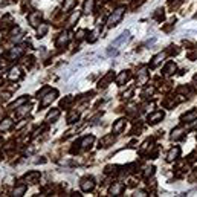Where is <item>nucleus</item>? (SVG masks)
Segmentation results:
<instances>
[{"label":"nucleus","mask_w":197,"mask_h":197,"mask_svg":"<svg viewBox=\"0 0 197 197\" xmlns=\"http://www.w3.org/2000/svg\"><path fill=\"white\" fill-rule=\"evenodd\" d=\"M124 8H118V9H115L110 15H109V18H107V26L109 28H113V26H116L119 22H121V18H122V15H124Z\"/></svg>","instance_id":"obj_1"},{"label":"nucleus","mask_w":197,"mask_h":197,"mask_svg":"<svg viewBox=\"0 0 197 197\" xmlns=\"http://www.w3.org/2000/svg\"><path fill=\"white\" fill-rule=\"evenodd\" d=\"M128 40H130V34H128L127 31H125V32H122V34H121V37H118V38L113 41V44L110 46V47H113V49H110V50H109V55H115V54L118 52L119 46H121V44H125Z\"/></svg>","instance_id":"obj_2"},{"label":"nucleus","mask_w":197,"mask_h":197,"mask_svg":"<svg viewBox=\"0 0 197 197\" xmlns=\"http://www.w3.org/2000/svg\"><path fill=\"white\" fill-rule=\"evenodd\" d=\"M57 96H58V92H57V90H47V92H46V95H43V96H41V107L49 106V104H50Z\"/></svg>","instance_id":"obj_3"},{"label":"nucleus","mask_w":197,"mask_h":197,"mask_svg":"<svg viewBox=\"0 0 197 197\" xmlns=\"http://www.w3.org/2000/svg\"><path fill=\"white\" fill-rule=\"evenodd\" d=\"M79 185H81V190L82 191H92L95 188V180L92 177H84Z\"/></svg>","instance_id":"obj_4"},{"label":"nucleus","mask_w":197,"mask_h":197,"mask_svg":"<svg viewBox=\"0 0 197 197\" xmlns=\"http://www.w3.org/2000/svg\"><path fill=\"white\" fill-rule=\"evenodd\" d=\"M69 38H70L69 32H61V34H60V37H58V38H57V41H55L57 47H64V46L69 43Z\"/></svg>","instance_id":"obj_5"},{"label":"nucleus","mask_w":197,"mask_h":197,"mask_svg":"<svg viewBox=\"0 0 197 197\" xmlns=\"http://www.w3.org/2000/svg\"><path fill=\"white\" fill-rule=\"evenodd\" d=\"M28 20H29L31 26H38L40 20H41V12H38V11H35V12H31V14L28 15Z\"/></svg>","instance_id":"obj_6"},{"label":"nucleus","mask_w":197,"mask_h":197,"mask_svg":"<svg viewBox=\"0 0 197 197\" xmlns=\"http://www.w3.org/2000/svg\"><path fill=\"white\" fill-rule=\"evenodd\" d=\"M22 77V70H20V67H11L9 69V72H8V78L11 79V81H17V79H20Z\"/></svg>","instance_id":"obj_7"},{"label":"nucleus","mask_w":197,"mask_h":197,"mask_svg":"<svg viewBox=\"0 0 197 197\" xmlns=\"http://www.w3.org/2000/svg\"><path fill=\"white\" fill-rule=\"evenodd\" d=\"M40 179V173L38 171H31V173H28L26 176H25V180L26 182H29V183H37Z\"/></svg>","instance_id":"obj_8"},{"label":"nucleus","mask_w":197,"mask_h":197,"mask_svg":"<svg viewBox=\"0 0 197 197\" xmlns=\"http://www.w3.org/2000/svg\"><path fill=\"white\" fill-rule=\"evenodd\" d=\"M23 50H25V47L23 46H15V47H12L11 50H9V58H17V57H20L22 54H23Z\"/></svg>","instance_id":"obj_9"},{"label":"nucleus","mask_w":197,"mask_h":197,"mask_svg":"<svg viewBox=\"0 0 197 197\" xmlns=\"http://www.w3.org/2000/svg\"><path fill=\"white\" fill-rule=\"evenodd\" d=\"M124 127H125V119H118V121L113 124V133H115V135L121 133V131L124 130Z\"/></svg>","instance_id":"obj_10"},{"label":"nucleus","mask_w":197,"mask_h":197,"mask_svg":"<svg viewBox=\"0 0 197 197\" xmlns=\"http://www.w3.org/2000/svg\"><path fill=\"white\" fill-rule=\"evenodd\" d=\"M112 79H113V74L110 72V74H107V75H106L104 78H103L101 81H99L98 87H99V89H104V87H107V86H109V82H110Z\"/></svg>","instance_id":"obj_11"},{"label":"nucleus","mask_w":197,"mask_h":197,"mask_svg":"<svg viewBox=\"0 0 197 197\" xmlns=\"http://www.w3.org/2000/svg\"><path fill=\"white\" fill-rule=\"evenodd\" d=\"M122 190H124V187L121 183H113L110 187V194L112 196H119V194H122Z\"/></svg>","instance_id":"obj_12"},{"label":"nucleus","mask_w":197,"mask_h":197,"mask_svg":"<svg viewBox=\"0 0 197 197\" xmlns=\"http://www.w3.org/2000/svg\"><path fill=\"white\" fill-rule=\"evenodd\" d=\"M92 144H93V136H86V138H82V139L79 141V145H81L82 148H90Z\"/></svg>","instance_id":"obj_13"},{"label":"nucleus","mask_w":197,"mask_h":197,"mask_svg":"<svg viewBox=\"0 0 197 197\" xmlns=\"http://www.w3.org/2000/svg\"><path fill=\"white\" fill-rule=\"evenodd\" d=\"M79 17H81V12H79V11L72 12V15H70V17H69V20H67V26H74V25L79 20Z\"/></svg>","instance_id":"obj_14"},{"label":"nucleus","mask_w":197,"mask_h":197,"mask_svg":"<svg viewBox=\"0 0 197 197\" xmlns=\"http://www.w3.org/2000/svg\"><path fill=\"white\" fill-rule=\"evenodd\" d=\"M179 153H180V150H179L177 147L171 148V150L168 151V156H167V160H168V162H173L174 159H177V156H179Z\"/></svg>","instance_id":"obj_15"},{"label":"nucleus","mask_w":197,"mask_h":197,"mask_svg":"<svg viewBox=\"0 0 197 197\" xmlns=\"http://www.w3.org/2000/svg\"><path fill=\"white\" fill-rule=\"evenodd\" d=\"M162 118H163V113H162V112H156V113H153V115L148 116V122H150V124H158Z\"/></svg>","instance_id":"obj_16"},{"label":"nucleus","mask_w":197,"mask_h":197,"mask_svg":"<svg viewBox=\"0 0 197 197\" xmlns=\"http://www.w3.org/2000/svg\"><path fill=\"white\" fill-rule=\"evenodd\" d=\"M58 115H60V110H58V109L50 110V112L47 113V116H46V122H52V121H55V119L58 118Z\"/></svg>","instance_id":"obj_17"},{"label":"nucleus","mask_w":197,"mask_h":197,"mask_svg":"<svg viewBox=\"0 0 197 197\" xmlns=\"http://www.w3.org/2000/svg\"><path fill=\"white\" fill-rule=\"evenodd\" d=\"M29 110H31V106H29V104H28V106H20L15 113H17V116L22 118V116H25L26 113H29Z\"/></svg>","instance_id":"obj_18"},{"label":"nucleus","mask_w":197,"mask_h":197,"mask_svg":"<svg viewBox=\"0 0 197 197\" xmlns=\"http://www.w3.org/2000/svg\"><path fill=\"white\" fill-rule=\"evenodd\" d=\"M128 77H130V74H128V70H124V72H121L119 74V77L116 78V82H118L119 86H122L127 79H128Z\"/></svg>","instance_id":"obj_19"},{"label":"nucleus","mask_w":197,"mask_h":197,"mask_svg":"<svg viewBox=\"0 0 197 197\" xmlns=\"http://www.w3.org/2000/svg\"><path fill=\"white\" fill-rule=\"evenodd\" d=\"M25 191H26V185L23 183V185H18V187H15L12 194H14L15 197H20V196H23V194H25Z\"/></svg>","instance_id":"obj_20"},{"label":"nucleus","mask_w":197,"mask_h":197,"mask_svg":"<svg viewBox=\"0 0 197 197\" xmlns=\"http://www.w3.org/2000/svg\"><path fill=\"white\" fill-rule=\"evenodd\" d=\"M12 127V121L11 119H3L2 122H0V130L2 131H6V130H9Z\"/></svg>","instance_id":"obj_21"},{"label":"nucleus","mask_w":197,"mask_h":197,"mask_svg":"<svg viewBox=\"0 0 197 197\" xmlns=\"http://www.w3.org/2000/svg\"><path fill=\"white\" fill-rule=\"evenodd\" d=\"M26 101H28V98H26V96H22L20 99H17L15 103H12L9 109H12V110H14V109H18V107H20V106H23V104H25Z\"/></svg>","instance_id":"obj_22"},{"label":"nucleus","mask_w":197,"mask_h":197,"mask_svg":"<svg viewBox=\"0 0 197 197\" xmlns=\"http://www.w3.org/2000/svg\"><path fill=\"white\" fill-rule=\"evenodd\" d=\"M163 58H165V52H160V54H158V55L153 58V61H151V67H156L159 63L163 60Z\"/></svg>","instance_id":"obj_23"},{"label":"nucleus","mask_w":197,"mask_h":197,"mask_svg":"<svg viewBox=\"0 0 197 197\" xmlns=\"http://www.w3.org/2000/svg\"><path fill=\"white\" fill-rule=\"evenodd\" d=\"M93 5H95V0H86L84 2V12H92L93 11Z\"/></svg>","instance_id":"obj_24"},{"label":"nucleus","mask_w":197,"mask_h":197,"mask_svg":"<svg viewBox=\"0 0 197 197\" xmlns=\"http://www.w3.org/2000/svg\"><path fill=\"white\" fill-rule=\"evenodd\" d=\"M182 135H183V130H182V128H176V130H173V133H171V139H173V141H177V139L182 138Z\"/></svg>","instance_id":"obj_25"},{"label":"nucleus","mask_w":197,"mask_h":197,"mask_svg":"<svg viewBox=\"0 0 197 197\" xmlns=\"http://www.w3.org/2000/svg\"><path fill=\"white\" fill-rule=\"evenodd\" d=\"M75 5H77V0H66V2H64V5H63V11H66V12H67V11H69V9H72Z\"/></svg>","instance_id":"obj_26"},{"label":"nucleus","mask_w":197,"mask_h":197,"mask_svg":"<svg viewBox=\"0 0 197 197\" xmlns=\"http://www.w3.org/2000/svg\"><path fill=\"white\" fill-rule=\"evenodd\" d=\"M113 141H115L113 135H112V136H106V138L101 141V145H103V147H109V145H112V144H113Z\"/></svg>","instance_id":"obj_27"},{"label":"nucleus","mask_w":197,"mask_h":197,"mask_svg":"<svg viewBox=\"0 0 197 197\" xmlns=\"http://www.w3.org/2000/svg\"><path fill=\"white\" fill-rule=\"evenodd\" d=\"M138 81H139V84H144L147 81V70L145 69H142L141 72H138Z\"/></svg>","instance_id":"obj_28"},{"label":"nucleus","mask_w":197,"mask_h":197,"mask_svg":"<svg viewBox=\"0 0 197 197\" xmlns=\"http://www.w3.org/2000/svg\"><path fill=\"white\" fill-rule=\"evenodd\" d=\"M174 70H176V64L174 63H170L165 67V75H171V74H174Z\"/></svg>","instance_id":"obj_29"},{"label":"nucleus","mask_w":197,"mask_h":197,"mask_svg":"<svg viewBox=\"0 0 197 197\" xmlns=\"http://www.w3.org/2000/svg\"><path fill=\"white\" fill-rule=\"evenodd\" d=\"M77 119H78V112H70L69 116H67V122L69 124H74Z\"/></svg>","instance_id":"obj_30"},{"label":"nucleus","mask_w":197,"mask_h":197,"mask_svg":"<svg viewBox=\"0 0 197 197\" xmlns=\"http://www.w3.org/2000/svg\"><path fill=\"white\" fill-rule=\"evenodd\" d=\"M46 32H47V25L41 23V25L38 26V37H44Z\"/></svg>","instance_id":"obj_31"},{"label":"nucleus","mask_w":197,"mask_h":197,"mask_svg":"<svg viewBox=\"0 0 197 197\" xmlns=\"http://www.w3.org/2000/svg\"><path fill=\"white\" fill-rule=\"evenodd\" d=\"M153 92H155V89H153V87H147V89L142 92V96H144V98H147V96H148V95H151Z\"/></svg>","instance_id":"obj_32"},{"label":"nucleus","mask_w":197,"mask_h":197,"mask_svg":"<svg viewBox=\"0 0 197 197\" xmlns=\"http://www.w3.org/2000/svg\"><path fill=\"white\" fill-rule=\"evenodd\" d=\"M196 115H197L196 112H191V113H188V115H185V116H183V118H182V119H183V121L187 122V121H190V119H194V118H196Z\"/></svg>","instance_id":"obj_33"},{"label":"nucleus","mask_w":197,"mask_h":197,"mask_svg":"<svg viewBox=\"0 0 197 197\" xmlns=\"http://www.w3.org/2000/svg\"><path fill=\"white\" fill-rule=\"evenodd\" d=\"M153 173H155V168H153V167H148V168H145V173H144V176H145V177H150Z\"/></svg>","instance_id":"obj_34"},{"label":"nucleus","mask_w":197,"mask_h":197,"mask_svg":"<svg viewBox=\"0 0 197 197\" xmlns=\"http://www.w3.org/2000/svg\"><path fill=\"white\" fill-rule=\"evenodd\" d=\"M70 103H72V96H67L66 99H63V101H61V106H64V107H66V106H69Z\"/></svg>","instance_id":"obj_35"},{"label":"nucleus","mask_w":197,"mask_h":197,"mask_svg":"<svg viewBox=\"0 0 197 197\" xmlns=\"http://www.w3.org/2000/svg\"><path fill=\"white\" fill-rule=\"evenodd\" d=\"M95 40H96V32L93 31V32H90V38H89V41H92V43H93Z\"/></svg>","instance_id":"obj_36"},{"label":"nucleus","mask_w":197,"mask_h":197,"mask_svg":"<svg viewBox=\"0 0 197 197\" xmlns=\"http://www.w3.org/2000/svg\"><path fill=\"white\" fill-rule=\"evenodd\" d=\"M156 18H163V12H162V9H158V12H156Z\"/></svg>","instance_id":"obj_37"},{"label":"nucleus","mask_w":197,"mask_h":197,"mask_svg":"<svg viewBox=\"0 0 197 197\" xmlns=\"http://www.w3.org/2000/svg\"><path fill=\"white\" fill-rule=\"evenodd\" d=\"M135 196L138 197H144V196H147V193H145V191H136V193H135Z\"/></svg>","instance_id":"obj_38"},{"label":"nucleus","mask_w":197,"mask_h":197,"mask_svg":"<svg viewBox=\"0 0 197 197\" xmlns=\"http://www.w3.org/2000/svg\"><path fill=\"white\" fill-rule=\"evenodd\" d=\"M133 93V89H128L125 93H124V98H130V95Z\"/></svg>","instance_id":"obj_39"},{"label":"nucleus","mask_w":197,"mask_h":197,"mask_svg":"<svg viewBox=\"0 0 197 197\" xmlns=\"http://www.w3.org/2000/svg\"><path fill=\"white\" fill-rule=\"evenodd\" d=\"M84 34H86L84 31H78V34H77V38H78V40H81V38H82V37H84Z\"/></svg>","instance_id":"obj_40"},{"label":"nucleus","mask_w":197,"mask_h":197,"mask_svg":"<svg viewBox=\"0 0 197 197\" xmlns=\"http://www.w3.org/2000/svg\"><path fill=\"white\" fill-rule=\"evenodd\" d=\"M153 107H155L153 103H151V104H147V106H145V110H153Z\"/></svg>","instance_id":"obj_41"},{"label":"nucleus","mask_w":197,"mask_h":197,"mask_svg":"<svg viewBox=\"0 0 197 197\" xmlns=\"http://www.w3.org/2000/svg\"><path fill=\"white\" fill-rule=\"evenodd\" d=\"M25 124H26V121H22V122H20V124H18V125H17V128H22V127H23V125H25Z\"/></svg>","instance_id":"obj_42"},{"label":"nucleus","mask_w":197,"mask_h":197,"mask_svg":"<svg viewBox=\"0 0 197 197\" xmlns=\"http://www.w3.org/2000/svg\"><path fill=\"white\" fill-rule=\"evenodd\" d=\"M2 38H3V35H2V32H0V40H2Z\"/></svg>","instance_id":"obj_43"}]
</instances>
